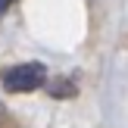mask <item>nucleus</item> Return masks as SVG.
Instances as JSON below:
<instances>
[{"mask_svg":"<svg viewBox=\"0 0 128 128\" xmlns=\"http://www.w3.org/2000/svg\"><path fill=\"white\" fill-rule=\"evenodd\" d=\"M0 81L12 94H31V91L47 84V66L44 62H19V66L3 69L0 72Z\"/></svg>","mask_w":128,"mask_h":128,"instance_id":"1","label":"nucleus"},{"mask_svg":"<svg viewBox=\"0 0 128 128\" xmlns=\"http://www.w3.org/2000/svg\"><path fill=\"white\" fill-rule=\"evenodd\" d=\"M12 3H16V0H0V16H6V10H10Z\"/></svg>","mask_w":128,"mask_h":128,"instance_id":"2","label":"nucleus"}]
</instances>
